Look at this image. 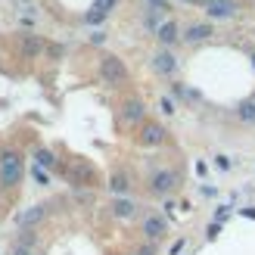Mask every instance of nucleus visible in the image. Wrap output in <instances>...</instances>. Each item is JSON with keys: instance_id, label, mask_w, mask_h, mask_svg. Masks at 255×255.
<instances>
[{"instance_id": "obj_1", "label": "nucleus", "mask_w": 255, "mask_h": 255, "mask_svg": "<svg viewBox=\"0 0 255 255\" xmlns=\"http://www.w3.org/2000/svg\"><path fill=\"white\" fill-rule=\"evenodd\" d=\"M22 174H25L22 156L16 149H6L3 156H0V184H3V187H16L22 181Z\"/></svg>"}, {"instance_id": "obj_2", "label": "nucleus", "mask_w": 255, "mask_h": 255, "mask_svg": "<svg viewBox=\"0 0 255 255\" xmlns=\"http://www.w3.org/2000/svg\"><path fill=\"white\" fill-rule=\"evenodd\" d=\"M100 75H103V81H109V84H125V81H128L125 62H122L119 56H112V53L100 59Z\"/></svg>"}, {"instance_id": "obj_3", "label": "nucleus", "mask_w": 255, "mask_h": 255, "mask_svg": "<svg viewBox=\"0 0 255 255\" xmlns=\"http://www.w3.org/2000/svg\"><path fill=\"white\" fill-rule=\"evenodd\" d=\"M177 171H156L152 174V181H149V187H152V193H159V196H165V193H171V190L177 187Z\"/></svg>"}, {"instance_id": "obj_4", "label": "nucleus", "mask_w": 255, "mask_h": 255, "mask_svg": "<svg viewBox=\"0 0 255 255\" xmlns=\"http://www.w3.org/2000/svg\"><path fill=\"white\" fill-rule=\"evenodd\" d=\"M202 6H206V12H209L212 19H231L234 12L240 9L237 0H206Z\"/></svg>"}, {"instance_id": "obj_5", "label": "nucleus", "mask_w": 255, "mask_h": 255, "mask_svg": "<svg viewBox=\"0 0 255 255\" xmlns=\"http://www.w3.org/2000/svg\"><path fill=\"white\" fill-rule=\"evenodd\" d=\"M165 231H168V224H165V218H159V215H146V218H143V237L149 240V243L162 240Z\"/></svg>"}, {"instance_id": "obj_6", "label": "nucleus", "mask_w": 255, "mask_h": 255, "mask_svg": "<svg viewBox=\"0 0 255 255\" xmlns=\"http://www.w3.org/2000/svg\"><path fill=\"white\" fill-rule=\"evenodd\" d=\"M165 140V128L156 125V122H146L143 125V131H140V143H146V146H159Z\"/></svg>"}, {"instance_id": "obj_7", "label": "nucleus", "mask_w": 255, "mask_h": 255, "mask_svg": "<svg viewBox=\"0 0 255 255\" xmlns=\"http://www.w3.org/2000/svg\"><path fill=\"white\" fill-rule=\"evenodd\" d=\"M19 50H22V56H41V50H44V41L37 34H22L19 37Z\"/></svg>"}, {"instance_id": "obj_8", "label": "nucleus", "mask_w": 255, "mask_h": 255, "mask_svg": "<svg viewBox=\"0 0 255 255\" xmlns=\"http://www.w3.org/2000/svg\"><path fill=\"white\" fill-rule=\"evenodd\" d=\"M143 103H140V100H128V103L122 106V119L128 122V125H140L143 122Z\"/></svg>"}, {"instance_id": "obj_9", "label": "nucleus", "mask_w": 255, "mask_h": 255, "mask_svg": "<svg viewBox=\"0 0 255 255\" xmlns=\"http://www.w3.org/2000/svg\"><path fill=\"white\" fill-rule=\"evenodd\" d=\"M152 69H156L159 75H171V72L177 69V59H174L171 53H165V50H162V53L152 56Z\"/></svg>"}, {"instance_id": "obj_10", "label": "nucleus", "mask_w": 255, "mask_h": 255, "mask_svg": "<svg viewBox=\"0 0 255 255\" xmlns=\"http://www.w3.org/2000/svg\"><path fill=\"white\" fill-rule=\"evenodd\" d=\"M69 181L75 184V187H84V184H94V171L87 168V165H72V171H69Z\"/></svg>"}, {"instance_id": "obj_11", "label": "nucleus", "mask_w": 255, "mask_h": 255, "mask_svg": "<svg viewBox=\"0 0 255 255\" xmlns=\"http://www.w3.org/2000/svg\"><path fill=\"white\" fill-rule=\"evenodd\" d=\"M41 218H44V206H31V209H25L19 218H16V224L22 227V231H28V227H31V224H37Z\"/></svg>"}, {"instance_id": "obj_12", "label": "nucleus", "mask_w": 255, "mask_h": 255, "mask_svg": "<svg viewBox=\"0 0 255 255\" xmlns=\"http://www.w3.org/2000/svg\"><path fill=\"white\" fill-rule=\"evenodd\" d=\"M209 34H212L209 25H206V22H196V25H190V28L184 31V41H187V44H199V41H206Z\"/></svg>"}, {"instance_id": "obj_13", "label": "nucleus", "mask_w": 255, "mask_h": 255, "mask_svg": "<svg viewBox=\"0 0 255 255\" xmlns=\"http://www.w3.org/2000/svg\"><path fill=\"white\" fill-rule=\"evenodd\" d=\"M112 6H116V0H97V3H94V9L87 12V22H91V25L103 22V19L109 16V9H112Z\"/></svg>"}, {"instance_id": "obj_14", "label": "nucleus", "mask_w": 255, "mask_h": 255, "mask_svg": "<svg viewBox=\"0 0 255 255\" xmlns=\"http://www.w3.org/2000/svg\"><path fill=\"white\" fill-rule=\"evenodd\" d=\"M112 215H116V218H134V215H137V202L116 199V202H112Z\"/></svg>"}, {"instance_id": "obj_15", "label": "nucleus", "mask_w": 255, "mask_h": 255, "mask_svg": "<svg viewBox=\"0 0 255 255\" xmlns=\"http://www.w3.org/2000/svg\"><path fill=\"white\" fill-rule=\"evenodd\" d=\"M156 37H159L162 44H174V41H177V37H181V34H177V25H174V22L168 19V22H162L159 28H156Z\"/></svg>"}, {"instance_id": "obj_16", "label": "nucleus", "mask_w": 255, "mask_h": 255, "mask_svg": "<svg viewBox=\"0 0 255 255\" xmlns=\"http://www.w3.org/2000/svg\"><path fill=\"white\" fill-rule=\"evenodd\" d=\"M109 190H112V193H119V196L128 193V190H131V181H128V174H122V171H119V174H112V177H109Z\"/></svg>"}, {"instance_id": "obj_17", "label": "nucleus", "mask_w": 255, "mask_h": 255, "mask_svg": "<svg viewBox=\"0 0 255 255\" xmlns=\"http://www.w3.org/2000/svg\"><path fill=\"white\" fill-rule=\"evenodd\" d=\"M240 119L243 122H249V125H255V100H246V103H240Z\"/></svg>"}, {"instance_id": "obj_18", "label": "nucleus", "mask_w": 255, "mask_h": 255, "mask_svg": "<svg viewBox=\"0 0 255 255\" xmlns=\"http://www.w3.org/2000/svg\"><path fill=\"white\" fill-rule=\"evenodd\" d=\"M34 159H37V165H41V168H53V165H56V156H53L50 149H37Z\"/></svg>"}, {"instance_id": "obj_19", "label": "nucleus", "mask_w": 255, "mask_h": 255, "mask_svg": "<svg viewBox=\"0 0 255 255\" xmlns=\"http://www.w3.org/2000/svg\"><path fill=\"white\" fill-rule=\"evenodd\" d=\"M9 255H34V246H25V243H12Z\"/></svg>"}, {"instance_id": "obj_20", "label": "nucleus", "mask_w": 255, "mask_h": 255, "mask_svg": "<svg viewBox=\"0 0 255 255\" xmlns=\"http://www.w3.org/2000/svg\"><path fill=\"white\" fill-rule=\"evenodd\" d=\"M31 177H34L37 184H47V181H50V177H47V171L41 168V165H34V168H31Z\"/></svg>"}, {"instance_id": "obj_21", "label": "nucleus", "mask_w": 255, "mask_h": 255, "mask_svg": "<svg viewBox=\"0 0 255 255\" xmlns=\"http://www.w3.org/2000/svg\"><path fill=\"white\" fill-rule=\"evenodd\" d=\"M159 106H162V112H165V116H171V112H174V103H171L168 97H162V103H159Z\"/></svg>"}, {"instance_id": "obj_22", "label": "nucleus", "mask_w": 255, "mask_h": 255, "mask_svg": "<svg viewBox=\"0 0 255 255\" xmlns=\"http://www.w3.org/2000/svg\"><path fill=\"white\" fill-rule=\"evenodd\" d=\"M137 255H156V246H152V243H146L143 249H137Z\"/></svg>"}, {"instance_id": "obj_23", "label": "nucleus", "mask_w": 255, "mask_h": 255, "mask_svg": "<svg viewBox=\"0 0 255 255\" xmlns=\"http://www.w3.org/2000/svg\"><path fill=\"white\" fill-rule=\"evenodd\" d=\"M215 162H218V168H231V162H227V156H218Z\"/></svg>"}, {"instance_id": "obj_24", "label": "nucleus", "mask_w": 255, "mask_h": 255, "mask_svg": "<svg viewBox=\"0 0 255 255\" xmlns=\"http://www.w3.org/2000/svg\"><path fill=\"white\" fill-rule=\"evenodd\" d=\"M187 3H206V0H187Z\"/></svg>"}, {"instance_id": "obj_25", "label": "nucleus", "mask_w": 255, "mask_h": 255, "mask_svg": "<svg viewBox=\"0 0 255 255\" xmlns=\"http://www.w3.org/2000/svg\"><path fill=\"white\" fill-rule=\"evenodd\" d=\"M252 62H255V56H252Z\"/></svg>"}]
</instances>
